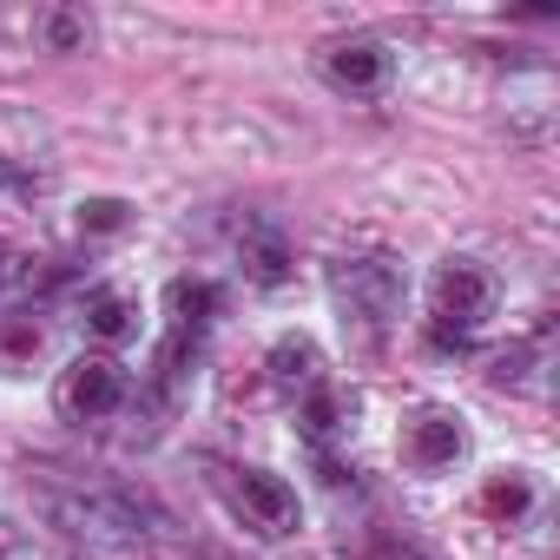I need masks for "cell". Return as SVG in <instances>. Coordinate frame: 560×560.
Masks as SVG:
<instances>
[{
	"label": "cell",
	"mask_w": 560,
	"mask_h": 560,
	"mask_svg": "<svg viewBox=\"0 0 560 560\" xmlns=\"http://www.w3.org/2000/svg\"><path fill=\"white\" fill-rule=\"evenodd\" d=\"M126 211H132L126 198H86V205H80V231H119Z\"/></svg>",
	"instance_id": "cell-14"
},
{
	"label": "cell",
	"mask_w": 560,
	"mask_h": 560,
	"mask_svg": "<svg viewBox=\"0 0 560 560\" xmlns=\"http://www.w3.org/2000/svg\"><path fill=\"white\" fill-rule=\"evenodd\" d=\"M47 34H54V47H60V54L86 40V27H80V21H67V14H54V21H47Z\"/></svg>",
	"instance_id": "cell-17"
},
{
	"label": "cell",
	"mask_w": 560,
	"mask_h": 560,
	"mask_svg": "<svg viewBox=\"0 0 560 560\" xmlns=\"http://www.w3.org/2000/svg\"><path fill=\"white\" fill-rule=\"evenodd\" d=\"M231 501H237V514H244L257 534H270V540L298 534V488H291L284 475H270V468H237Z\"/></svg>",
	"instance_id": "cell-6"
},
{
	"label": "cell",
	"mask_w": 560,
	"mask_h": 560,
	"mask_svg": "<svg viewBox=\"0 0 560 560\" xmlns=\"http://www.w3.org/2000/svg\"><path fill=\"white\" fill-rule=\"evenodd\" d=\"M343 416H350V409H343V396H337L330 383L304 389V402H298V422H304V435H311L317 448H324V442H330V435L343 429Z\"/></svg>",
	"instance_id": "cell-13"
},
{
	"label": "cell",
	"mask_w": 560,
	"mask_h": 560,
	"mask_svg": "<svg viewBox=\"0 0 560 560\" xmlns=\"http://www.w3.org/2000/svg\"><path fill=\"white\" fill-rule=\"evenodd\" d=\"M270 383L277 389H317L324 383V357H317V343L311 337H277L270 343Z\"/></svg>",
	"instance_id": "cell-10"
},
{
	"label": "cell",
	"mask_w": 560,
	"mask_h": 560,
	"mask_svg": "<svg viewBox=\"0 0 560 560\" xmlns=\"http://www.w3.org/2000/svg\"><path fill=\"white\" fill-rule=\"evenodd\" d=\"M237 257H244V277H250V284H264V291H277V284L291 277V244H284V231H244Z\"/></svg>",
	"instance_id": "cell-11"
},
{
	"label": "cell",
	"mask_w": 560,
	"mask_h": 560,
	"mask_svg": "<svg viewBox=\"0 0 560 560\" xmlns=\"http://www.w3.org/2000/svg\"><path fill=\"white\" fill-rule=\"evenodd\" d=\"M527 363H534V350H508V357H494L488 376H494L501 389H521V383H527Z\"/></svg>",
	"instance_id": "cell-16"
},
{
	"label": "cell",
	"mask_w": 560,
	"mask_h": 560,
	"mask_svg": "<svg viewBox=\"0 0 560 560\" xmlns=\"http://www.w3.org/2000/svg\"><path fill=\"white\" fill-rule=\"evenodd\" d=\"M429 343H435V350H448V357H468V350H475V330H462V324H442V317H429Z\"/></svg>",
	"instance_id": "cell-15"
},
{
	"label": "cell",
	"mask_w": 560,
	"mask_h": 560,
	"mask_svg": "<svg viewBox=\"0 0 560 560\" xmlns=\"http://www.w3.org/2000/svg\"><path fill=\"white\" fill-rule=\"evenodd\" d=\"M429 298H435V317H442V324L481 330V324L494 317L501 284H494V270H488L481 257H448V264H435V277H429Z\"/></svg>",
	"instance_id": "cell-3"
},
{
	"label": "cell",
	"mask_w": 560,
	"mask_h": 560,
	"mask_svg": "<svg viewBox=\"0 0 560 560\" xmlns=\"http://www.w3.org/2000/svg\"><path fill=\"white\" fill-rule=\"evenodd\" d=\"M8 264H14V250H8V244H0V277H8Z\"/></svg>",
	"instance_id": "cell-18"
},
{
	"label": "cell",
	"mask_w": 560,
	"mask_h": 560,
	"mask_svg": "<svg viewBox=\"0 0 560 560\" xmlns=\"http://www.w3.org/2000/svg\"><path fill=\"white\" fill-rule=\"evenodd\" d=\"M324 80L337 93H383L396 80V47L376 34H343L324 47Z\"/></svg>",
	"instance_id": "cell-5"
},
{
	"label": "cell",
	"mask_w": 560,
	"mask_h": 560,
	"mask_svg": "<svg viewBox=\"0 0 560 560\" xmlns=\"http://www.w3.org/2000/svg\"><path fill=\"white\" fill-rule=\"evenodd\" d=\"M126 396H132V376L113 357H73L60 370V416L67 422H106L126 409Z\"/></svg>",
	"instance_id": "cell-4"
},
{
	"label": "cell",
	"mask_w": 560,
	"mask_h": 560,
	"mask_svg": "<svg viewBox=\"0 0 560 560\" xmlns=\"http://www.w3.org/2000/svg\"><path fill=\"white\" fill-rule=\"evenodd\" d=\"M330 298H337L343 324H357L363 337H383L402 317L409 277L396 257H343V264H330Z\"/></svg>",
	"instance_id": "cell-1"
},
{
	"label": "cell",
	"mask_w": 560,
	"mask_h": 560,
	"mask_svg": "<svg viewBox=\"0 0 560 560\" xmlns=\"http://www.w3.org/2000/svg\"><path fill=\"white\" fill-rule=\"evenodd\" d=\"M462 448H468V429H462V416L455 409H416L409 422H402V455H409V468H455L462 462Z\"/></svg>",
	"instance_id": "cell-7"
},
{
	"label": "cell",
	"mask_w": 560,
	"mask_h": 560,
	"mask_svg": "<svg viewBox=\"0 0 560 560\" xmlns=\"http://www.w3.org/2000/svg\"><path fill=\"white\" fill-rule=\"evenodd\" d=\"M54 514L73 540L86 547H139L145 540V501L126 494V488H106V481H80V488H60L54 494Z\"/></svg>",
	"instance_id": "cell-2"
},
{
	"label": "cell",
	"mask_w": 560,
	"mask_h": 560,
	"mask_svg": "<svg viewBox=\"0 0 560 560\" xmlns=\"http://www.w3.org/2000/svg\"><path fill=\"white\" fill-rule=\"evenodd\" d=\"M80 330L100 337V343H126V337H139V304L126 291H86L80 298Z\"/></svg>",
	"instance_id": "cell-9"
},
{
	"label": "cell",
	"mask_w": 560,
	"mask_h": 560,
	"mask_svg": "<svg viewBox=\"0 0 560 560\" xmlns=\"http://www.w3.org/2000/svg\"><path fill=\"white\" fill-rule=\"evenodd\" d=\"M224 291L211 284V277H172L165 284V317H172V337H198L211 317H218Z\"/></svg>",
	"instance_id": "cell-8"
},
{
	"label": "cell",
	"mask_w": 560,
	"mask_h": 560,
	"mask_svg": "<svg viewBox=\"0 0 560 560\" xmlns=\"http://www.w3.org/2000/svg\"><path fill=\"white\" fill-rule=\"evenodd\" d=\"M481 508H488L494 521H527V514H534V475L501 468V475L481 488Z\"/></svg>",
	"instance_id": "cell-12"
}]
</instances>
